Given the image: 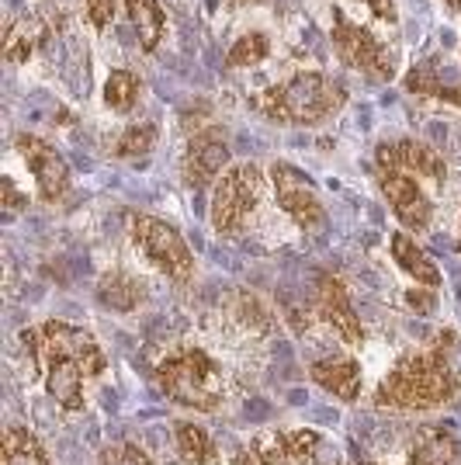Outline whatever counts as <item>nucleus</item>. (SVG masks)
<instances>
[{
  "label": "nucleus",
  "instance_id": "20",
  "mask_svg": "<svg viewBox=\"0 0 461 465\" xmlns=\"http://www.w3.org/2000/svg\"><path fill=\"white\" fill-rule=\"evenodd\" d=\"M125 11H129V21L139 35V45L146 53H153L167 32V15H163L160 0H125Z\"/></svg>",
  "mask_w": 461,
  "mask_h": 465
},
{
  "label": "nucleus",
  "instance_id": "2",
  "mask_svg": "<svg viewBox=\"0 0 461 465\" xmlns=\"http://www.w3.org/2000/svg\"><path fill=\"white\" fill-rule=\"evenodd\" d=\"M347 91L344 84H337L327 74H295L285 84L270 87L268 94L257 101L260 115H268L270 122H281V125H319L329 115H337L344 108Z\"/></svg>",
  "mask_w": 461,
  "mask_h": 465
},
{
  "label": "nucleus",
  "instance_id": "36",
  "mask_svg": "<svg viewBox=\"0 0 461 465\" xmlns=\"http://www.w3.org/2000/svg\"><path fill=\"white\" fill-rule=\"evenodd\" d=\"M232 4H240V7H253V4H264V0H232Z\"/></svg>",
  "mask_w": 461,
  "mask_h": 465
},
{
  "label": "nucleus",
  "instance_id": "13",
  "mask_svg": "<svg viewBox=\"0 0 461 465\" xmlns=\"http://www.w3.org/2000/svg\"><path fill=\"white\" fill-rule=\"evenodd\" d=\"M378 167H396V171L430 177V181H444L447 177V167H444V160L437 156V150H430L427 143H417V139L382 143L378 146Z\"/></svg>",
  "mask_w": 461,
  "mask_h": 465
},
{
  "label": "nucleus",
  "instance_id": "34",
  "mask_svg": "<svg viewBox=\"0 0 461 465\" xmlns=\"http://www.w3.org/2000/svg\"><path fill=\"white\" fill-rule=\"evenodd\" d=\"M232 465H260V462H257V455H253L250 448H247V451H240V455L232 459Z\"/></svg>",
  "mask_w": 461,
  "mask_h": 465
},
{
  "label": "nucleus",
  "instance_id": "3",
  "mask_svg": "<svg viewBox=\"0 0 461 465\" xmlns=\"http://www.w3.org/2000/svg\"><path fill=\"white\" fill-rule=\"evenodd\" d=\"M156 386L181 407L201 410V413L222 407V369L194 344L173 351L156 365Z\"/></svg>",
  "mask_w": 461,
  "mask_h": 465
},
{
  "label": "nucleus",
  "instance_id": "15",
  "mask_svg": "<svg viewBox=\"0 0 461 465\" xmlns=\"http://www.w3.org/2000/svg\"><path fill=\"white\" fill-rule=\"evenodd\" d=\"M458 451L461 445L451 424H427L417 430L409 455H406V465H451L458 459Z\"/></svg>",
  "mask_w": 461,
  "mask_h": 465
},
{
  "label": "nucleus",
  "instance_id": "21",
  "mask_svg": "<svg viewBox=\"0 0 461 465\" xmlns=\"http://www.w3.org/2000/svg\"><path fill=\"white\" fill-rule=\"evenodd\" d=\"M49 39L45 25L39 18H18L7 25V35H4V59L7 63H28V56L39 49V42Z\"/></svg>",
  "mask_w": 461,
  "mask_h": 465
},
{
  "label": "nucleus",
  "instance_id": "30",
  "mask_svg": "<svg viewBox=\"0 0 461 465\" xmlns=\"http://www.w3.org/2000/svg\"><path fill=\"white\" fill-rule=\"evenodd\" d=\"M83 7H87V18L97 32H104L115 18V0H83Z\"/></svg>",
  "mask_w": 461,
  "mask_h": 465
},
{
  "label": "nucleus",
  "instance_id": "25",
  "mask_svg": "<svg viewBox=\"0 0 461 465\" xmlns=\"http://www.w3.org/2000/svg\"><path fill=\"white\" fill-rule=\"evenodd\" d=\"M270 53V42L264 32H247L230 45L226 53V70H243V66H260Z\"/></svg>",
  "mask_w": 461,
  "mask_h": 465
},
{
  "label": "nucleus",
  "instance_id": "31",
  "mask_svg": "<svg viewBox=\"0 0 461 465\" xmlns=\"http://www.w3.org/2000/svg\"><path fill=\"white\" fill-rule=\"evenodd\" d=\"M368 11L375 15L378 21H388V25H396L399 21V11H396V0H361Z\"/></svg>",
  "mask_w": 461,
  "mask_h": 465
},
{
  "label": "nucleus",
  "instance_id": "23",
  "mask_svg": "<svg viewBox=\"0 0 461 465\" xmlns=\"http://www.w3.org/2000/svg\"><path fill=\"white\" fill-rule=\"evenodd\" d=\"M4 465H53L39 438L28 427H7L4 430Z\"/></svg>",
  "mask_w": 461,
  "mask_h": 465
},
{
  "label": "nucleus",
  "instance_id": "9",
  "mask_svg": "<svg viewBox=\"0 0 461 465\" xmlns=\"http://www.w3.org/2000/svg\"><path fill=\"white\" fill-rule=\"evenodd\" d=\"M378 188H382L385 202L392 215L403 223L406 230H427L430 219H434V205L430 198L423 194V188L417 184V177L396 171V167H378Z\"/></svg>",
  "mask_w": 461,
  "mask_h": 465
},
{
  "label": "nucleus",
  "instance_id": "28",
  "mask_svg": "<svg viewBox=\"0 0 461 465\" xmlns=\"http://www.w3.org/2000/svg\"><path fill=\"white\" fill-rule=\"evenodd\" d=\"M444 84L441 80V70H437V63L434 59H427V63H417L409 74H406V91L417 97H441L444 94Z\"/></svg>",
  "mask_w": 461,
  "mask_h": 465
},
{
  "label": "nucleus",
  "instance_id": "27",
  "mask_svg": "<svg viewBox=\"0 0 461 465\" xmlns=\"http://www.w3.org/2000/svg\"><path fill=\"white\" fill-rule=\"evenodd\" d=\"M250 451L257 455L260 465H295L289 451V441H285V430H260L253 438Z\"/></svg>",
  "mask_w": 461,
  "mask_h": 465
},
{
  "label": "nucleus",
  "instance_id": "16",
  "mask_svg": "<svg viewBox=\"0 0 461 465\" xmlns=\"http://www.w3.org/2000/svg\"><path fill=\"white\" fill-rule=\"evenodd\" d=\"M285 441H289L295 465H347L340 448L333 445L329 438H323L319 430H309V427L285 430Z\"/></svg>",
  "mask_w": 461,
  "mask_h": 465
},
{
  "label": "nucleus",
  "instance_id": "37",
  "mask_svg": "<svg viewBox=\"0 0 461 465\" xmlns=\"http://www.w3.org/2000/svg\"><path fill=\"white\" fill-rule=\"evenodd\" d=\"M365 465H375V462H365Z\"/></svg>",
  "mask_w": 461,
  "mask_h": 465
},
{
  "label": "nucleus",
  "instance_id": "5",
  "mask_svg": "<svg viewBox=\"0 0 461 465\" xmlns=\"http://www.w3.org/2000/svg\"><path fill=\"white\" fill-rule=\"evenodd\" d=\"M129 230H132V243L142 251V257L153 264L156 272L167 274L177 285H188L191 282L194 253L171 223H163V219L146 213H132L129 215Z\"/></svg>",
  "mask_w": 461,
  "mask_h": 465
},
{
  "label": "nucleus",
  "instance_id": "24",
  "mask_svg": "<svg viewBox=\"0 0 461 465\" xmlns=\"http://www.w3.org/2000/svg\"><path fill=\"white\" fill-rule=\"evenodd\" d=\"M139 91H142V84L132 70H112L104 80V104L118 115H129L139 101Z\"/></svg>",
  "mask_w": 461,
  "mask_h": 465
},
{
  "label": "nucleus",
  "instance_id": "22",
  "mask_svg": "<svg viewBox=\"0 0 461 465\" xmlns=\"http://www.w3.org/2000/svg\"><path fill=\"white\" fill-rule=\"evenodd\" d=\"M173 441H177V455H181L184 465L215 462V445H211L205 427L191 424V420H177V424H173Z\"/></svg>",
  "mask_w": 461,
  "mask_h": 465
},
{
  "label": "nucleus",
  "instance_id": "19",
  "mask_svg": "<svg viewBox=\"0 0 461 465\" xmlns=\"http://www.w3.org/2000/svg\"><path fill=\"white\" fill-rule=\"evenodd\" d=\"M97 299H101V306H108V310L115 312H132L142 299H146V289H142V282L129 272H108L101 282H97Z\"/></svg>",
  "mask_w": 461,
  "mask_h": 465
},
{
  "label": "nucleus",
  "instance_id": "18",
  "mask_svg": "<svg viewBox=\"0 0 461 465\" xmlns=\"http://www.w3.org/2000/svg\"><path fill=\"white\" fill-rule=\"evenodd\" d=\"M83 369L74 361H49L45 365V389L63 410H80L83 407Z\"/></svg>",
  "mask_w": 461,
  "mask_h": 465
},
{
  "label": "nucleus",
  "instance_id": "29",
  "mask_svg": "<svg viewBox=\"0 0 461 465\" xmlns=\"http://www.w3.org/2000/svg\"><path fill=\"white\" fill-rule=\"evenodd\" d=\"M101 465H153L146 459V451L139 445H112L104 448V455H101Z\"/></svg>",
  "mask_w": 461,
  "mask_h": 465
},
{
  "label": "nucleus",
  "instance_id": "12",
  "mask_svg": "<svg viewBox=\"0 0 461 465\" xmlns=\"http://www.w3.org/2000/svg\"><path fill=\"white\" fill-rule=\"evenodd\" d=\"M316 312L344 337L347 344H361V341H365L361 320H358V312L350 306V295H347V285L340 278L323 274V278L316 282Z\"/></svg>",
  "mask_w": 461,
  "mask_h": 465
},
{
  "label": "nucleus",
  "instance_id": "14",
  "mask_svg": "<svg viewBox=\"0 0 461 465\" xmlns=\"http://www.w3.org/2000/svg\"><path fill=\"white\" fill-rule=\"evenodd\" d=\"M312 382L319 389H327L329 396L344 400V403H354L361 396V365L347 354H329V358H319L312 361Z\"/></svg>",
  "mask_w": 461,
  "mask_h": 465
},
{
  "label": "nucleus",
  "instance_id": "7",
  "mask_svg": "<svg viewBox=\"0 0 461 465\" xmlns=\"http://www.w3.org/2000/svg\"><path fill=\"white\" fill-rule=\"evenodd\" d=\"M333 49H337L344 66L358 70L361 77L375 80V84H388L396 77V66H392L382 42L375 39L365 25L347 18L340 7H333Z\"/></svg>",
  "mask_w": 461,
  "mask_h": 465
},
{
  "label": "nucleus",
  "instance_id": "17",
  "mask_svg": "<svg viewBox=\"0 0 461 465\" xmlns=\"http://www.w3.org/2000/svg\"><path fill=\"white\" fill-rule=\"evenodd\" d=\"M392 261H396L409 278H417V285H427V289H437V285H441L437 264L427 257L423 247H417V240H413L409 232H396V236H392Z\"/></svg>",
  "mask_w": 461,
  "mask_h": 465
},
{
  "label": "nucleus",
  "instance_id": "33",
  "mask_svg": "<svg viewBox=\"0 0 461 465\" xmlns=\"http://www.w3.org/2000/svg\"><path fill=\"white\" fill-rule=\"evenodd\" d=\"M409 306L413 310H420V312H427L430 306H434V289H427V292H409Z\"/></svg>",
  "mask_w": 461,
  "mask_h": 465
},
{
  "label": "nucleus",
  "instance_id": "6",
  "mask_svg": "<svg viewBox=\"0 0 461 465\" xmlns=\"http://www.w3.org/2000/svg\"><path fill=\"white\" fill-rule=\"evenodd\" d=\"M260 194H264L260 167H253V163L230 167L211 188V230L219 236L236 232L247 223V215L260 205Z\"/></svg>",
  "mask_w": 461,
  "mask_h": 465
},
{
  "label": "nucleus",
  "instance_id": "8",
  "mask_svg": "<svg viewBox=\"0 0 461 465\" xmlns=\"http://www.w3.org/2000/svg\"><path fill=\"white\" fill-rule=\"evenodd\" d=\"M270 184H274V198L285 213L295 219L299 230H319L327 223V205L316 192V184L309 181L299 167L291 163H274L270 167Z\"/></svg>",
  "mask_w": 461,
  "mask_h": 465
},
{
  "label": "nucleus",
  "instance_id": "1",
  "mask_svg": "<svg viewBox=\"0 0 461 465\" xmlns=\"http://www.w3.org/2000/svg\"><path fill=\"white\" fill-rule=\"evenodd\" d=\"M458 379L447 365L441 344L430 351H413L396 361V369L385 375L375 389V407L378 410H434L455 400Z\"/></svg>",
  "mask_w": 461,
  "mask_h": 465
},
{
  "label": "nucleus",
  "instance_id": "10",
  "mask_svg": "<svg viewBox=\"0 0 461 465\" xmlns=\"http://www.w3.org/2000/svg\"><path fill=\"white\" fill-rule=\"evenodd\" d=\"M15 146H18V153L25 156L28 171L35 174L39 198L42 202H49V205H56L59 198L70 192V167H66L63 153L53 150L45 139L28 136V133H21V136L15 139Z\"/></svg>",
  "mask_w": 461,
  "mask_h": 465
},
{
  "label": "nucleus",
  "instance_id": "32",
  "mask_svg": "<svg viewBox=\"0 0 461 465\" xmlns=\"http://www.w3.org/2000/svg\"><path fill=\"white\" fill-rule=\"evenodd\" d=\"M4 205H7L11 213H18L21 205H25V198L18 194V188H15V181H11V177H4Z\"/></svg>",
  "mask_w": 461,
  "mask_h": 465
},
{
  "label": "nucleus",
  "instance_id": "26",
  "mask_svg": "<svg viewBox=\"0 0 461 465\" xmlns=\"http://www.w3.org/2000/svg\"><path fill=\"white\" fill-rule=\"evenodd\" d=\"M156 125L153 122H132V125H125V133L115 139V150L112 153L122 156V160H139V156H146L150 150L156 146Z\"/></svg>",
  "mask_w": 461,
  "mask_h": 465
},
{
  "label": "nucleus",
  "instance_id": "35",
  "mask_svg": "<svg viewBox=\"0 0 461 465\" xmlns=\"http://www.w3.org/2000/svg\"><path fill=\"white\" fill-rule=\"evenodd\" d=\"M444 4H447V7L455 11V15H461V0H444Z\"/></svg>",
  "mask_w": 461,
  "mask_h": 465
},
{
  "label": "nucleus",
  "instance_id": "4",
  "mask_svg": "<svg viewBox=\"0 0 461 465\" xmlns=\"http://www.w3.org/2000/svg\"><path fill=\"white\" fill-rule=\"evenodd\" d=\"M21 348L28 354V369H32L28 379H35L42 365H49V361H74L83 369L87 379H97L108 369L104 351L97 348L94 337L87 330L59 323V320H49L39 330H21Z\"/></svg>",
  "mask_w": 461,
  "mask_h": 465
},
{
  "label": "nucleus",
  "instance_id": "11",
  "mask_svg": "<svg viewBox=\"0 0 461 465\" xmlns=\"http://www.w3.org/2000/svg\"><path fill=\"white\" fill-rule=\"evenodd\" d=\"M230 143H226V133L222 129H201L188 139V150H184V160H181V171H184V181L191 188H205L211 181L226 174L230 167Z\"/></svg>",
  "mask_w": 461,
  "mask_h": 465
}]
</instances>
